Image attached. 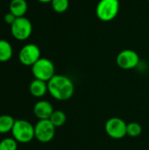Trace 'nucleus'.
<instances>
[{
    "label": "nucleus",
    "mask_w": 149,
    "mask_h": 150,
    "mask_svg": "<svg viewBox=\"0 0 149 150\" xmlns=\"http://www.w3.org/2000/svg\"><path fill=\"white\" fill-rule=\"evenodd\" d=\"M126 127L127 124L126 121L118 117L109 119L105 126L108 136L115 140H119L126 136Z\"/></svg>",
    "instance_id": "nucleus-7"
},
{
    "label": "nucleus",
    "mask_w": 149,
    "mask_h": 150,
    "mask_svg": "<svg viewBox=\"0 0 149 150\" xmlns=\"http://www.w3.org/2000/svg\"><path fill=\"white\" fill-rule=\"evenodd\" d=\"M148 2H149V0H148Z\"/></svg>",
    "instance_id": "nucleus-21"
},
{
    "label": "nucleus",
    "mask_w": 149,
    "mask_h": 150,
    "mask_svg": "<svg viewBox=\"0 0 149 150\" xmlns=\"http://www.w3.org/2000/svg\"><path fill=\"white\" fill-rule=\"evenodd\" d=\"M48 93L56 100L65 101L69 99L75 92L73 81L64 75H54L47 82Z\"/></svg>",
    "instance_id": "nucleus-1"
},
{
    "label": "nucleus",
    "mask_w": 149,
    "mask_h": 150,
    "mask_svg": "<svg viewBox=\"0 0 149 150\" xmlns=\"http://www.w3.org/2000/svg\"><path fill=\"white\" fill-rule=\"evenodd\" d=\"M49 120L52 122V124L55 127H62L67 120V116L66 113L61 110H54V112L52 113Z\"/></svg>",
    "instance_id": "nucleus-15"
},
{
    "label": "nucleus",
    "mask_w": 149,
    "mask_h": 150,
    "mask_svg": "<svg viewBox=\"0 0 149 150\" xmlns=\"http://www.w3.org/2000/svg\"><path fill=\"white\" fill-rule=\"evenodd\" d=\"M29 91L34 98H42L48 92L47 83L34 78V80L30 83Z\"/></svg>",
    "instance_id": "nucleus-11"
},
{
    "label": "nucleus",
    "mask_w": 149,
    "mask_h": 150,
    "mask_svg": "<svg viewBox=\"0 0 149 150\" xmlns=\"http://www.w3.org/2000/svg\"><path fill=\"white\" fill-rule=\"evenodd\" d=\"M53 10L57 13L65 12L69 6V0H52L51 2Z\"/></svg>",
    "instance_id": "nucleus-17"
},
{
    "label": "nucleus",
    "mask_w": 149,
    "mask_h": 150,
    "mask_svg": "<svg viewBox=\"0 0 149 150\" xmlns=\"http://www.w3.org/2000/svg\"><path fill=\"white\" fill-rule=\"evenodd\" d=\"M40 58V47L32 43L25 45L19 51V62L25 66H32Z\"/></svg>",
    "instance_id": "nucleus-9"
},
{
    "label": "nucleus",
    "mask_w": 149,
    "mask_h": 150,
    "mask_svg": "<svg viewBox=\"0 0 149 150\" xmlns=\"http://www.w3.org/2000/svg\"><path fill=\"white\" fill-rule=\"evenodd\" d=\"M119 0H100L96 7V15L103 22L113 20L119 11Z\"/></svg>",
    "instance_id": "nucleus-3"
},
{
    "label": "nucleus",
    "mask_w": 149,
    "mask_h": 150,
    "mask_svg": "<svg viewBox=\"0 0 149 150\" xmlns=\"http://www.w3.org/2000/svg\"><path fill=\"white\" fill-rule=\"evenodd\" d=\"M33 114L39 120H49L52 113L54 112L53 105L47 100H40L33 106Z\"/></svg>",
    "instance_id": "nucleus-10"
},
{
    "label": "nucleus",
    "mask_w": 149,
    "mask_h": 150,
    "mask_svg": "<svg viewBox=\"0 0 149 150\" xmlns=\"http://www.w3.org/2000/svg\"><path fill=\"white\" fill-rule=\"evenodd\" d=\"M18 143L14 138H4L0 142V150H17Z\"/></svg>",
    "instance_id": "nucleus-18"
},
{
    "label": "nucleus",
    "mask_w": 149,
    "mask_h": 150,
    "mask_svg": "<svg viewBox=\"0 0 149 150\" xmlns=\"http://www.w3.org/2000/svg\"><path fill=\"white\" fill-rule=\"evenodd\" d=\"M55 127L49 120H40L34 126L35 138L42 143L51 142L55 135Z\"/></svg>",
    "instance_id": "nucleus-6"
},
{
    "label": "nucleus",
    "mask_w": 149,
    "mask_h": 150,
    "mask_svg": "<svg viewBox=\"0 0 149 150\" xmlns=\"http://www.w3.org/2000/svg\"><path fill=\"white\" fill-rule=\"evenodd\" d=\"M27 8L28 5L25 0H11L9 5L10 12H11L16 18L25 17Z\"/></svg>",
    "instance_id": "nucleus-12"
},
{
    "label": "nucleus",
    "mask_w": 149,
    "mask_h": 150,
    "mask_svg": "<svg viewBox=\"0 0 149 150\" xmlns=\"http://www.w3.org/2000/svg\"><path fill=\"white\" fill-rule=\"evenodd\" d=\"M32 73L35 79L47 83L55 75V68L52 61L40 57L32 66Z\"/></svg>",
    "instance_id": "nucleus-4"
},
{
    "label": "nucleus",
    "mask_w": 149,
    "mask_h": 150,
    "mask_svg": "<svg viewBox=\"0 0 149 150\" xmlns=\"http://www.w3.org/2000/svg\"><path fill=\"white\" fill-rule=\"evenodd\" d=\"M142 133V127L138 122H130L127 124L126 127V135L132 138L138 137Z\"/></svg>",
    "instance_id": "nucleus-16"
},
{
    "label": "nucleus",
    "mask_w": 149,
    "mask_h": 150,
    "mask_svg": "<svg viewBox=\"0 0 149 150\" xmlns=\"http://www.w3.org/2000/svg\"><path fill=\"white\" fill-rule=\"evenodd\" d=\"M40 3H43V4H47V3H51L52 0H37Z\"/></svg>",
    "instance_id": "nucleus-20"
},
{
    "label": "nucleus",
    "mask_w": 149,
    "mask_h": 150,
    "mask_svg": "<svg viewBox=\"0 0 149 150\" xmlns=\"http://www.w3.org/2000/svg\"><path fill=\"white\" fill-rule=\"evenodd\" d=\"M116 63L122 69H133L139 65L140 56L134 50L124 49L118 54Z\"/></svg>",
    "instance_id": "nucleus-8"
},
{
    "label": "nucleus",
    "mask_w": 149,
    "mask_h": 150,
    "mask_svg": "<svg viewBox=\"0 0 149 150\" xmlns=\"http://www.w3.org/2000/svg\"><path fill=\"white\" fill-rule=\"evenodd\" d=\"M11 134L18 143H28L35 138L34 126L25 120H16Z\"/></svg>",
    "instance_id": "nucleus-2"
},
{
    "label": "nucleus",
    "mask_w": 149,
    "mask_h": 150,
    "mask_svg": "<svg viewBox=\"0 0 149 150\" xmlns=\"http://www.w3.org/2000/svg\"><path fill=\"white\" fill-rule=\"evenodd\" d=\"M13 50L11 43L5 40H0V62H5L12 57Z\"/></svg>",
    "instance_id": "nucleus-13"
},
{
    "label": "nucleus",
    "mask_w": 149,
    "mask_h": 150,
    "mask_svg": "<svg viewBox=\"0 0 149 150\" xmlns=\"http://www.w3.org/2000/svg\"><path fill=\"white\" fill-rule=\"evenodd\" d=\"M16 17L11 13V12H8V13H6L5 15H4V22L6 23V24H8V25H12L13 23H14V21L16 20Z\"/></svg>",
    "instance_id": "nucleus-19"
},
{
    "label": "nucleus",
    "mask_w": 149,
    "mask_h": 150,
    "mask_svg": "<svg viewBox=\"0 0 149 150\" xmlns=\"http://www.w3.org/2000/svg\"><path fill=\"white\" fill-rule=\"evenodd\" d=\"M11 32L16 40H25L32 34V25L31 21L25 17L17 18L14 23L11 25Z\"/></svg>",
    "instance_id": "nucleus-5"
},
{
    "label": "nucleus",
    "mask_w": 149,
    "mask_h": 150,
    "mask_svg": "<svg viewBox=\"0 0 149 150\" xmlns=\"http://www.w3.org/2000/svg\"><path fill=\"white\" fill-rule=\"evenodd\" d=\"M15 120L13 117L8 114L0 115V134H7L11 132Z\"/></svg>",
    "instance_id": "nucleus-14"
}]
</instances>
